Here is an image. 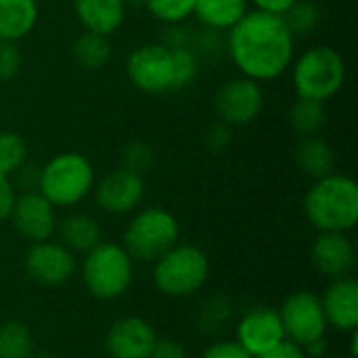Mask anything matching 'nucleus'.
<instances>
[{
    "label": "nucleus",
    "mask_w": 358,
    "mask_h": 358,
    "mask_svg": "<svg viewBox=\"0 0 358 358\" xmlns=\"http://www.w3.org/2000/svg\"><path fill=\"white\" fill-rule=\"evenodd\" d=\"M224 55L239 76L266 84L289 71L296 57V38L283 15L254 8L224 34Z\"/></svg>",
    "instance_id": "1"
},
{
    "label": "nucleus",
    "mask_w": 358,
    "mask_h": 358,
    "mask_svg": "<svg viewBox=\"0 0 358 358\" xmlns=\"http://www.w3.org/2000/svg\"><path fill=\"white\" fill-rule=\"evenodd\" d=\"M304 212L321 233H348L358 222V185L346 174L317 178L304 195Z\"/></svg>",
    "instance_id": "2"
},
{
    "label": "nucleus",
    "mask_w": 358,
    "mask_h": 358,
    "mask_svg": "<svg viewBox=\"0 0 358 358\" xmlns=\"http://www.w3.org/2000/svg\"><path fill=\"white\" fill-rule=\"evenodd\" d=\"M292 86L296 99L317 103L331 101L346 84L348 67L342 52L329 44L308 46L292 61Z\"/></svg>",
    "instance_id": "3"
},
{
    "label": "nucleus",
    "mask_w": 358,
    "mask_h": 358,
    "mask_svg": "<svg viewBox=\"0 0 358 358\" xmlns=\"http://www.w3.org/2000/svg\"><path fill=\"white\" fill-rule=\"evenodd\" d=\"M94 187V166L80 151H61L40 170L36 191L55 208H71L90 195Z\"/></svg>",
    "instance_id": "4"
},
{
    "label": "nucleus",
    "mask_w": 358,
    "mask_h": 358,
    "mask_svg": "<svg viewBox=\"0 0 358 358\" xmlns=\"http://www.w3.org/2000/svg\"><path fill=\"white\" fill-rule=\"evenodd\" d=\"M180 227L164 208H145L134 214L124 233V250L130 258L151 262L162 258L178 241Z\"/></svg>",
    "instance_id": "5"
},
{
    "label": "nucleus",
    "mask_w": 358,
    "mask_h": 358,
    "mask_svg": "<svg viewBox=\"0 0 358 358\" xmlns=\"http://www.w3.org/2000/svg\"><path fill=\"white\" fill-rule=\"evenodd\" d=\"M82 277L94 298L115 300L130 287L132 258L128 256L124 245L101 241L90 252H86Z\"/></svg>",
    "instance_id": "6"
},
{
    "label": "nucleus",
    "mask_w": 358,
    "mask_h": 358,
    "mask_svg": "<svg viewBox=\"0 0 358 358\" xmlns=\"http://www.w3.org/2000/svg\"><path fill=\"white\" fill-rule=\"evenodd\" d=\"M208 256L195 245H174L157 258L153 281L157 289L172 298L195 294L208 281Z\"/></svg>",
    "instance_id": "7"
},
{
    "label": "nucleus",
    "mask_w": 358,
    "mask_h": 358,
    "mask_svg": "<svg viewBox=\"0 0 358 358\" xmlns=\"http://www.w3.org/2000/svg\"><path fill=\"white\" fill-rule=\"evenodd\" d=\"M126 76L128 82L145 94H166L176 90L170 46L164 42H147L132 48L126 59Z\"/></svg>",
    "instance_id": "8"
},
{
    "label": "nucleus",
    "mask_w": 358,
    "mask_h": 358,
    "mask_svg": "<svg viewBox=\"0 0 358 358\" xmlns=\"http://www.w3.org/2000/svg\"><path fill=\"white\" fill-rule=\"evenodd\" d=\"M264 88L262 84L237 76L227 80L224 84L218 86V90L214 92V113L218 117V122L229 124L231 128L237 126H248L254 120H258V115L264 109Z\"/></svg>",
    "instance_id": "9"
},
{
    "label": "nucleus",
    "mask_w": 358,
    "mask_h": 358,
    "mask_svg": "<svg viewBox=\"0 0 358 358\" xmlns=\"http://www.w3.org/2000/svg\"><path fill=\"white\" fill-rule=\"evenodd\" d=\"M281 325L285 331V340L308 348L310 344L323 340L327 319L321 306V298L313 292L292 294L279 313Z\"/></svg>",
    "instance_id": "10"
},
{
    "label": "nucleus",
    "mask_w": 358,
    "mask_h": 358,
    "mask_svg": "<svg viewBox=\"0 0 358 358\" xmlns=\"http://www.w3.org/2000/svg\"><path fill=\"white\" fill-rule=\"evenodd\" d=\"M94 201L96 206L113 216L130 214L136 210L145 197V178L126 168H115L107 172L99 182H94Z\"/></svg>",
    "instance_id": "11"
},
{
    "label": "nucleus",
    "mask_w": 358,
    "mask_h": 358,
    "mask_svg": "<svg viewBox=\"0 0 358 358\" xmlns=\"http://www.w3.org/2000/svg\"><path fill=\"white\" fill-rule=\"evenodd\" d=\"M8 218H10L15 231L23 239L34 241V243L50 239V235L57 231L55 206L44 195H40L36 189L23 191L21 195L15 197Z\"/></svg>",
    "instance_id": "12"
},
{
    "label": "nucleus",
    "mask_w": 358,
    "mask_h": 358,
    "mask_svg": "<svg viewBox=\"0 0 358 358\" xmlns=\"http://www.w3.org/2000/svg\"><path fill=\"white\" fill-rule=\"evenodd\" d=\"M25 271L40 285H61L76 271V258L63 243L50 239L34 243L25 254Z\"/></svg>",
    "instance_id": "13"
},
{
    "label": "nucleus",
    "mask_w": 358,
    "mask_h": 358,
    "mask_svg": "<svg viewBox=\"0 0 358 358\" xmlns=\"http://www.w3.org/2000/svg\"><path fill=\"white\" fill-rule=\"evenodd\" d=\"M155 340V331L145 319L126 317L109 327L105 346L111 358H149Z\"/></svg>",
    "instance_id": "14"
},
{
    "label": "nucleus",
    "mask_w": 358,
    "mask_h": 358,
    "mask_svg": "<svg viewBox=\"0 0 358 358\" xmlns=\"http://www.w3.org/2000/svg\"><path fill=\"white\" fill-rule=\"evenodd\" d=\"M283 340L285 331L281 325V317L273 308L250 310L237 327V342L254 358L275 348Z\"/></svg>",
    "instance_id": "15"
},
{
    "label": "nucleus",
    "mask_w": 358,
    "mask_h": 358,
    "mask_svg": "<svg viewBox=\"0 0 358 358\" xmlns=\"http://www.w3.org/2000/svg\"><path fill=\"white\" fill-rule=\"evenodd\" d=\"M355 245L346 233H321L313 245V262L317 271L329 279L348 277L355 268Z\"/></svg>",
    "instance_id": "16"
},
{
    "label": "nucleus",
    "mask_w": 358,
    "mask_h": 358,
    "mask_svg": "<svg viewBox=\"0 0 358 358\" xmlns=\"http://www.w3.org/2000/svg\"><path fill=\"white\" fill-rule=\"evenodd\" d=\"M73 17L82 31L111 38L126 21V0H71Z\"/></svg>",
    "instance_id": "17"
},
{
    "label": "nucleus",
    "mask_w": 358,
    "mask_h": 358,
    "mask_svg": "<svg viewBox=\"0 0 358 358\" xmlns=\"http://www.w3.org/2000/svg\"><path fill=\"white\" fill-rule=\"evenodd\" d=\"M321 306L327 323L342 331H355L358 327V283L352 277L336 279L325 296L321 298Z\"/></svg>",
    "instance_id": "18"
},
{
    "label": "nucleus",
    "mask_w": 358,
    "mask_h": 358,
    "mask_svg": "<svg viewBox=\"0 0 358 358\" xmlns=\"http://www.w3.org/2000/svg\"><path fill=\"white\" fill-rule=\"evenodd\" d=\"M40 21L38 0H0V42L25 40Z\"/></svg>",
    "instance_id": "19"
},
{
    "label": "nucleus",
    "mask_w": 358,
    "mask_h": 358,
    "mask_svg": "<svg viewBox=\"0 0 358 358\" xmlns=\"http://www.w3.org/2000/svg\"><path fill=\"white\" fill-rule=\"evenodd\" d=\"M294 159H296L298 170L313 180L331 174L336 168V151L331 143L325 141L321 134L300 138L294 151Z\"/></svg>",
    "instance_id": "20"
},
{
    "label": "nucleus",
    "mask_w": 358,
    "mask_h": 358,
    "mask_svg": "<svg viewBox=\"0 0 358 358\" xmlns=\"http://www.w3.org/2000/svg\"><path fill=\"white\" fill-rule=\"evenodd\" d=\"M248 6V0H195L193 17L201 27L224 34L250 10Z\"/></svg>",
    "instance_id": "21"
},
{
    "label": "nucleus",
    "mask_w": 358,
    "mask_h": 358,
    "mask_svg": "<svg viewBox=\"0 0 358 358\" xmlns=\"http://www.w3.org/2000/svg\"><path fill=\"white\" fill-rule=\"evenodd\" d=\"M113 55V46L107 36L82 31L71 42V59L84 71H101Z\"/></svg>",
    "instance_id": "22"
},
{
    "label": "nucleus",
    "mask_w": 358,
    "mask_h": 358,
    "mask_svg": "<svg viewBox=\"0 0 358 358\" xmlns=\"http://www.w3.org/2000/svg\"><path fill=\"white\" fill-rule=\"evenodd\" d=\"M61 241L71 252H90L94 245L101 243V227L94 218L86 214H69L59 224Z\"/></svg>",
    "instance_id": "23"
},
{
    "label": "nucleus",
    "mask_w": 358,
    "mask_h": 358,
    "mask_svg": "<svg viewBox=\"0 0 358 358\" xmlns=\"http://www.w3.org/2000/svg\"><path fill=\"white\" fill-rule=\"evenodd\" d=\"M292 130L304 138V136H317L327 126V109L325 103L308 101V99H296V103L289 107L287 113Z\"/></svg>",
    "instance_id": "24"
},
{
    "label": "nucleus",
    "mask_w": 358,
    "mask_h": 358,
    "mask_svg": "<svg viewBox=\"0 0 358 358\" xmlns=\"http://www.w3.org/2000/svg\"><path fill=\"white\" fill-rule=\"evenodd\" d=\"M287 27L292 29L294 38H302V36H310L319 29L321 21H323V13L319 8L317 2L313 0H296L289 10L283 15Z\"/></svg>",
    "instance_id": "25"
},
{
    "label": "nucleus",
    "mask_w": 358,
    "mask_h": 358,
    "mask_svg": "<svg viewBox=\"0 0 358 358\" xmlns=\"http://www.w3.org/2000/svg\"><path fill=\"white\" fill-rule=\"evenodd\" d=\"M34 340L23 323L8 321L0 325V358H29Z\"/></svg>",
    "instance_id": "26"
},
{
    "label": "nucleus",
    "mask_w": 358,
    "mask_h": 358,
    "mask_svg": "<svg viewBox=\"0 0 358 358\" xmlns=\"http://www.w3.org/2000/svg\"><path fill=\"white\" fill-rule=\"evenodd\" d=\"M143 8L153 21L168 27L187 23L193 17L195 0H145Z\"/></svg>",
    "instance_id": "27"
},
{
    "label": "nucleus",
    "mask_w": 358,
    "mask_h": 358,
    "mask_svg": "<svg viewBox=\"0 0 358 358\" xmlns=\"http://www.w3.org/2000/svg\"><path fill=\"white\" fill-rule=\"evenodd\" d=\"M27 164V143L13 130L0 132V174L13 176Z\"/></svg>",
    "instance_id": "28"
},
{
    "label": "nucleus",
    "mask_w": 358,
    "mask_h": 358,
    "mask_svg": "<svg viewBox=\"0 0 358 358\" xmlns=\"http://www.w3.org/2000/svg\"><path fill=\"white\" fill-rule=\"evenodd\" d=\"M191 50L199 61H216L224 55V34L199 25V29H193Z\"/></svg>",
    "instance_id": "29"
},
{
    "label": "nucleus",
    "mask_w": 358,
    "mask_h": 358,
    "mask_svg": "<svg viewBox=\"0 0 358 358\" xmlns=\"http://www.w3.org/2000/svg\"><path fill=\"white\" fill-rule=\"evenodd\" d=\"M174 57V76H176V90L191 86L199 73L201 61L191 50V46H170Z\"/></svg>",
    "instance_id": "30"
},
{
    "label": "nucleus",
    "mask_w": 358,
    "mask_h": 358,
    "mask_svg": "<svg viewBox=\"0 0 358 358\" xmlns=\"http://www.w3.org/2000/svg\"><path fill=\"white\" fill-rule=\"evenodd\" d=\"M120 159H122V168L132 170L136 174H145L153 166V162H155V151L145 141H130L122 149Z\"/></svg>",
    "instance_id": "31"
},
{
    "label": "nucleus",
    "mask_w": 358,
    "mask_h": 358,
    "mask_svg": "<svg viewBox=\"0 0 358 358\" xmlns=\"http://www.w3.org/2000/svg\"><path fill=\"white\" fill-rule=\"evenodd\" d=\"M23 67L19 42H0V82H10Z\"/></svg>",
    "instance_id": "32"
},
{
    "label": "nucleus",
    "mask_w": 358,
    "mask_h": 358,
    "mask_svg": "<svg viewBox=\"0 0 358 358\" xmlns=\"http://www.w3.org/2000/svg\"><path fill=\"white\" fill-rule=\"evenodd\" d=\"M233 143V128L224 122H214L206 132H203V145L214 151V153H220L224 149H229V145Z\"/></svg>",
    "instance_id": "33"
},
{
    "label": "nucleus",
    "mask_w": 358,
    "mask_h": 358,
    "mask_svg": "<svg viewBox=\"0 0 358 358\" xmlns=\"http://www.w3.org/2000/svg\"><path fill=\"white\" fill-rule=\"evenodd\" d=\"M201 358H254L239 342H218L210 346Z\"/></svg>",
    "instance_id": "34"
},
{
    "label": "nucleus",
    "mask_w": 358,
    "mask_h": 358,
    "mask_svg": "<svg viewBox=\"0 0 358 358\" xmlns=\"http://www.w3.org/2000/svg\"><path fill=\"white\" fill-rule=\"evenodd\" d=\"M15 197L17 193H15V185L10 182V176L0 174V222L8 220Z\"/></svg>",
    "instance_id": "35"
},
{
    "label": "nucleus",
    "mask_w": 358,
    "mask_h": 358,
    "mask_svg": "<svg viewBox=\"0 0 358 358\" xmlns=\"http://www.w3.org/2000/svg\"><path fill=\"white\" fill-rule=\"evenodd\" d=\"M256 358H306V352L302 350V346H298L289 340H283L275 348L266 350L264 355H258Z\"/></svg>",
    "instance_id": "36"
},
{
    "label": "nucleus",
    "mask_w": 358,
    "mask_h": 358,
    "mask_svg": "<svg viewBox=\"0 0 358 358\" xmlns=\"http://www.w3.org/2000/svg\"><path fill=\"white\" fill-rule=\"evenodd\" d=\"M149 358H187L185 348L172 340H155Z\"/></svg>",
    "instance_id": "37"
},
{
    "label": "nucleus",
    "mask_w": 358,
    "mask_h": 358,
    "mask_svg": "<svg viewBox=\"0 0 358 358\" xmlns=\"http://www.w3.org/2000/svg\"><path fill=\"white\" fill-rule=\"evenodd\" d=\"M248 2L254 4L256 10L271 13V15H285L296 0H248Z\"/></svg>",
    "instance_id": "38"
},
{
    "label": "nucleus",
    "mask_w": 358,
    "mask_h": 358,
    "mask_svg": "<svg viewBox=\"0 0 358 358\" xmlns=\"http://www.w3.org/2000/svg\"><path fill=\"white\" fill-rule=\"evenodd\" d=\"M145 0H126V6H143Z\"/></svg>",
    "instance_id": "39"
},
{
    "label": "nucleus",
    "mask_w": 358,
    "mask_h": 358,
    "mask_svg": "<svg viewBox=\"0 0 358 358\" xmlns=\"http://www.w3.org/2000/svg\"><path fill=\"white\" fill-rule=\"evenodd\" d=\"M29 358H55V357H52V355H48V352H36V355L31 352V357Z\"/></svg>",
    "instance_id": "40"
}]
</instances>
